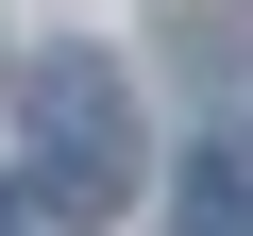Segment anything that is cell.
Segmentation results:
<instances>
[{"mask_svg":"<svg viewBox=\"0 0 253 236\" xmlns=\"http://www.w3.org/2000/svg\"><path fill=\"white\" fill-rule=\"evenodd\" d=\"M0 236H17V186H0Z\"/></svg>","mask_w":253,"mask_h":236,"instance_id":"3957f363","label":"cell"},{"mask_svg":"<svg viewBox=\"0 0 253 236\" xmlns=\"http://www.w3.org/2000/svg\"><path fill=\"white\" fill-rule=\"evenodd\" d=\"M186 219H203V236H253V186H236V169H203V186H186Z\"/></svg>","mask_w":253,"mask_h":236,"instance_id":"7a4b0ae2","label":"cell"},{"mask_svg":"<svg viewBox=\"0 0 253 236\" xmlns=\"http://www.w3.org/2000/svg\"><path fill=\"white\" fill-rule=\"evenodd\" d=\"M34 186H51V219H101L118 186H135V135H118V68L101 51L34 68Z\"/></svg>","mask_w":253,"mask_h":236,"instance_id":"6da1fadb","label":"cell"}]
</instances>
